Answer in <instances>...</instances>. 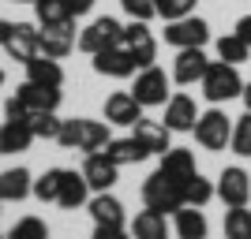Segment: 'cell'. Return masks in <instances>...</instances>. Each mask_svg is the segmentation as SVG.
<instances>
[{"instance_id": "cell-1", "label": "cell", "mask_w": 251, "mask_h": 239, "mask_svg": "<svg viewBox=\"0 0 251 239\" xmlns=\"http://www.w3.org/2000/svg\"><path fill=\"white\" fill-rule=\"evenodd\" d=\"M109 124H101V120H83V116H75V120H64L60 135H56V142L64 146V150H83V153H98V150H105V142H109Z\"/></svg>"}, {"instance_id": "cell-2", "label": "cell", "mask_w": 251, "mask_h": 239, "mask_svg": "<svg viewBox=\"0 0 251 239\" xmlns=\"http://www.w3.org/2000/svg\"><path fill=\"white\" fill-rule=\"evenodd\" d=\"M199 86H202V97L210 105H225V101L244 94V79L236 71V64H225V60H210V67H206Z\"/></svg>"}, {"instance_id": "cell-3", "label": "cell", "mask_w": 251, "mask_h": 239, "mask_svg": "<svg viewBox=\"0 0 251 239\" xmlns=\"http://www.w3.org/2000/svg\"><path fill=\"white\" fill-rule=\"evenodd\" d=\"M143 206L157 209V213H165V217H173V213L184 206V183H176L173 176H165L161 168L150 172V176L143 179Z\"/></svg>"}, {"instance_id": "cell-4", "label": "cell", "mask_w": 251, "mask_h": 239, "mask_svg": "<svg viewBox=\"0 0 251 239\" xmlns=\"http://www.w3.org/2000/svg\"><path fill=\"white\" fill-rule=\"evenodd\" d=\"M131 97H135L143 109H154V105H165L173 97V75H165V67H143L135 75V86H131Z\"/></svg>"}, {"instance_id": "cell-5", "label": "cell", "mask_w": 251, "mask_h": 239, "mask_svg": "<svg viewBox=\"0 0 251 239\" xmlns=\"http://www.w3.org/2000/svg\"><path fill=\"white\" fill-rule=\"evenodd\" d=\"M229 138H232V120L221 112L218 105L206 109V112H199V120H195V142L202 150H210V153L229 150Z\"/></svg>"}, {"instance_id": "cell-6", "label": "cell", "mask_w": 251, "mask_h": 239, "mask_svg": "<svg viewBox=\"0 0 251 239\" xmlns=\"http://www.w3.org/2000/svg\"><path fill=\"white\" fill-rule=\"evenodd\" d=\"M120 42H124V26H120L113 15H98V19L79 34V42H75V45H79L86 56H98V52L113 49V45H120Z\"/></svg>"}, {"instance_id": "cell-7", "label": "cell", "mask_w": 251, "mask_h": 239, "mask_svg": "<svg viewBox=\"0 0 251 239\" xmlns=\"http://www.w3.org/2000/svg\"><path fill=\"white\" fill-rule=\"evenodd\" d=\"M0 49L19 64L34 60L38 56V30L30 22H0Z\"/></svg>"}, {"instance_id": "cell-8", "label": "cell", "mask_w": 251, "mask_h": 239, "mask_svg": "<svg viewBox=\"0 0 251 239\" xmlns=\"http://www.w3.org/2000/svg\"><path fill=\"white\" fill-rule=\"evenodd\" d=\"M210 42V22L199 19V15H184V19L165 22V45L173 49H202Z\"/></svg>"}, {"instance_id": "cell-9", "label": "cell", "mask_w": 251, "mask_h": 239, "mask_svg": "<svg viewBox=\"0 0 251 239\" xmlns=\"http://www.w3.org/2000/svg\"><path fill=\"white\" fill-rule=\"evenodd\" d=\"M214 198L225 202V209H240L251 202V176L244 172L240 165H229L214 183Z\"/></svg>"}, {"instance_id": "cell-10", "label": "cell", "mask_w": 251, "mask_h": 239, "mask_svg": "<svg viewBox=\"0 0 251 239\" xmlns=\"http://www.w3.org/2000/svg\"><path fill=\"white\" fill-rule=\"evenodd\" d=\"M124 45L131 56H135V64H139V71L143 67H150V64H157V38L150 34V26L147 22H139V19H131L124 26Z\"/></svg>"}, {"instance_id": "cell-11", "label": "cell", "mask_w": 251, "mask_h": 239, "mask_svg": "<svg viewBox=\"0 0 251 239\" xmlns=\"http://www.w3.org/2000/svg\"><path fill=\"white\" fill-rule=\"evenodd\" d=\"M15 101H23V109L26 112H56L60 109V90L56 86H38V83H26L23 79L19 86H15Z\"/></svg>"}, {"instance_id": "cell-12", "label": "cell", "mask_w": 251, "mask_h": 239, "mask_svg": "<svg viewBox=\"0 0 251 239\" xmlns=\"http://www.w3.org/2000/svg\"><path fill=\"white\" fill-rule=\"evenodd\" d=\"M195 120H199V105L191 94H173L165 101V116H161V124L176 135V131H195Z\"/></svg>"}, {"instance_id": "cell-13", "label": "cell", "mask_w": 251, "mask_h": 239, "mask_svg": "<svg viewBox=\"0 0 251 239\" xmlns=\"http://www.w3.org/2000/svg\"><path fill=\"white\" fill-rule=\"evenodd\" d=\"M139 120H143V105L127 94V90H116V94L105 97V124H113V127H135Z\"/></svg>"}, {"instance_id": "cell-14", "label": "cell", "mask_w": 251, "mask_h": 239, "mask_svg": "<svg viewBox=\"0 0 251 239\" xmlns=\"http://www.w3.org/2000/svg\"><path fill=\"white\" fill-rule=\"evenodd\" d=\"M90 64H94V71H98V75H109V79H131V75L139 71L135 56H131L124 45H113V49L98 52Z\"/></svg>"}, {"instance_id": "cell-15", "label": "cell", "mask_w": 251, "mask_h": 239, "mask_svg": "<svg viewBox=\"0 0 251 239\" xmlns=\"http://www.w3.org/2000/svg\"><path fill=\"white\" fill-rule=\"evenodd\" d=\"M83 176H86V183H90V191H94V195H101V191H113V183L120 179V165H113V161L98 150V153H86Z\"/></svg>"}, {"instance_id": "cell-16", "label": "cell", "mask_w": 251, "mask_h": 239, "mask_svg": "<svg viewBox=\"0 0 251 239\" xmlns=\"http://www.w3.org/2000/svg\"><path fill=\"white\" fill-rule=\"evenodd\" d=\"M206 67H210V60H206V52H202V49H180L176 60H173V83L195 86V83H202Z\"/></svg>"}, {"instance_id": "cell-17", "label": "cell", "mask_w": 251, "mask_h": 239, "mask_svg": "<svg viewBox=\"0 0 251 239\" xmlns=\"http://www.w3.org/2000/svg\"><path fill=\"white\" fill-rule=\"evenodd\" d=\"M72 26H38V52H42V56H52V60H64V56L75 49V30Z\"/></svg>"}, {"instance_id": "cell-18", "label": "cell", "mask_w": 251, "mask_h": 239, "mask_svg": "<svg viewBox=\"0 0 251 239\" xmlns=\"http://www.w3.org/2000/svg\"><path fill=\"white\" fill-rule=\"evenodd\" d=\"M86 209H90L94 224H109V228H124V224H127L124 202H120L116 195H109V191H101V195H90Z\"/></svg>"}, {"instance_id": "cell-19", "label": "cell", "mask_w": 251, "mask_h": 239, "mask_svg": "<svg viewBox=\"0 0 251 239\" xmlns=\"http://www.w3.org/2000/svg\"><path fill=\"white\" fill-rule=\"evenodd\" d=\"M173 236L176 239H206L210 236V220L199 206H180L173 213Z\"/></svg>"}, {"instance_id": "cell-20", "label": "cell", "mask_w": 251, "mask_h": 239, "mask_svg": "<svg viewBox=\"0 0 251 239\" xmlns=\"http://www.w3.org/2000/svg\"><path fill=\"white\" fill-rule=\"evenodd\" d=\"M90 183H86L83 172H75V168H64V179H60V195H56V206L60 209H79L90 202Z\"/></svg>"}, {"instance_id": "cell-21", "label": "cell", "mask_w": 251, "mask_h": 239, "mask_svg": "<svg viewBox=\"0 0 251 239\" xmlns=\"http://www.w3.org/2000/svg\"><path fill=\"white\" fill-rule=\"evenodd\" d=\"M131 138H139V142L147 146V153H150V157H154V153L161 157L169 146H173V142H169V138H173V131H169L161 120H147V116H143V120L131 127Z\"/></svg>"}, {"instance_id": "cell-22", "label": "cell", "mask_w": 251, "mask_h": 239, "mask_svg": "<svg viewBox=\"0 0 251 239\" xmlns=\"http://www.w3.org/2000/svg\"><path fill=\"white\" fill-rule=\"evenodd\" d=\"M30 142H34L30 120H4V124H0V153L4 157L30 150Z\"/></svg>"}, {"instance_id": "cell-23", "label": "cell", "mask_w": 251, "mask_h": 239, "mask_svg": "<svg viewBox=\"0 0 251 239\" xmlns=\"http://www.w3.org/2000/svg\"><path fill=\"white\" fill-rule=\"evenodd\" d=\"M131 239H169L173 236V224H169L165 213H157V209H143V213H135V220H131Z\"/></svg>"}, {"instance_id": "cell-24", "label": "cell", "mask_w": 251, "mask_h": 239, "mask_svg": "<svg viewBox=\"0 0 251 239\" xmlns=\"http://www.w3.org/2000/svg\"><path fill=\"white\" fill-rule=\"evenodd\" d=\"M101 153L109 157L113 165H120V168H124V165H139V161H147V157H150L147 146L139 142V138H131V135H127V138H109Z\"/></svg>"}, {"instance_id": "cell-25", "label": "cell", "mask_w": 251, "mask_h": 239, "mask_svg": "<svg viewBox=\"0 0 251 239\" xmlns=\"http://www.w3.org/2000/svg\"><path fill=\"white\" fill-rule=\"evenodd\" d=\"M157 168H161L165 176H173L176 183H184L188 176L199 172V168H195V153H191V150H180V146H169L165 153H161V165Z\"/></svg>"}, {"instance_id": "cell-26", "label": "cell", "mask_w": 251, "mask_h": 239, "mask_svg": "<svg viewBox=\"0 0 251 239\" xmlns=\"http://www.w3.org/2000/svg\"><path fill=\"white\" fill-rule=\"evenodd\" d=\"M26 83H38V86H56L60 90L64 86V67L52 56H34V60H26Z\"/></svg>"}, {"instance_id": "cell-27", "label": "cell", "mask_w": 251, "mask_h": 239, "mask_svg": "<svg viewBox=\"0 0 251 239\" xmlns=\"http://www.w3.org/2000/svg\"><path fill=\"white\" fill-rule=\"evenodd\" d=\"M34 191V176L26 168H8L0 172V202H23Z\"/></svg>"}, {"instance_id": "cell-28", "label": "cell", "mask_w": 251, "mask_h": 239, "mask_svg": "<svg viewBox=\"0 0 251 239\" xmlns=\"http://www.w3.org/2000/svg\"><path fill=\"white\" fill-rule=\"evenodd\" d=\"M34 11H38V26H72L75 22L64 0H34Z\"/></svg>"}, {"instance_id": "cell-29", "label": "cell", "mask_w": 251, "mask_h": 239, "mask_svg": "<svg viewBox=\"0 0 251 239\" xmlns=\"http://www.w3.org/2000/svg\"><path fill=\"white\" fill-rule=\"evenodd\" d=\"M214 49H218V60L236 64V67H240V64L251 56V45L244 42V38H240L236 30H232V34H225V38H218V45H214Z\"/></svg>"}, {"instance_id": "cell-30", "label": "cell", "mask_w": 251, "mask_h": 239, "mask_svg": "<svg viewBox=\"0 0 251 239\" xmlns=\"http://www.w3.org/2000/svg\"><path fill=\"white\" fill-rule=\"evenodd\" d=\"M210 198H214V183H210L202 172H195V176L184 179V206H206Z\"/></svg>"}, {"instance_id": "cell-31", "label": "cell", "mask_w": 251, "mask_h": 239, "mask_svg": "<svg viewBox=\"0 0 251 239\" xmlns=\"http://www.w3.org/2000/svg\"><path fill=\"white\" fill-rule=\"evenodd\" d=\"M229 150L244 161H251V112H244L240 120H232V138H229Z\"/></svg>"}, {"instance_id": "cell-32", "label": "cell", "mask_w": 251, "mask_h": 239, "mask_svg": "<svg viewBox=\"0 0 251 239\" xmlns=\"http://www.w3.org/2000/svg\"><path fill=\"white\" fill-rule=\"evenodd\" d=\"M221 228H225V239H251V209L248 206L229 209Z\"/></svg>"}, {"instance_id": "cell-33", "label": "cell", "mask_w": 251, "mask_h": 239, "mask_svg": "<svg viewBox=\"0 0 251 239\" xmlns=\"http://www.w3.org/2000/svg\"><path fill=\"white\" fill-rule=\"evenodd\" d=\"M8 239H49V224L42 217H19L11 224Z\"/></svg>"}, {"instance_id": "cell-34", "label": "cell", "mask_w": 251, "mask_h": 239, "mask_svg": "<svg viewBox=\"0 0 251 239\" xmlns=\"http://www.w3.org/2000/svg\"><path fill=\"white\" fill-rule=\"evenodd\" d=\"M60 179H64V168H49L42 179H34V198H42V202H56V195H60Z\"/></svg>"}, {"instance_id": "cell-35", "label": "cell", "mask_w": 251, "mask_h": 239, "mask_svg": "<svg viewBox=\"0 0 251 239\" xmlns=\"http://www.w3.org/2000/svg\"><path fill=\"white\" fill-rule=\"evenodd\" d=\"M195 4L199 0H154V11H157V19H184V15H195Z\"/></svg>"}, {"instance_id": "cell-36", "label": "cell", "mask_w": 251, "mask_h": 239, "mask_svg": "<svg viewBox=\"0 0 251 239\" xmlns=\"http://www.w3.org/2000/svg\"><path fill=\"white\" fill-rule=\"evenodd\" d=\"M60 127H64V120H60L56 112H34V116H30L34 138H56V135H60Z\"/></svg>"}, {"instance_id": "cell-37", "label": "cell", "mask_w": 251, "mask_h": 239, "mask_svg": "<svg viewBox=\"0 0 251 239\" xmlns=\"http://www.w3.org/2000/svg\"><path fill=\"white\" fill-rule=\"evenodd\" d=\"M120 8L127 11V19H139V22H150V19H157L154 0H120Z\"/></svg>"}, {"instance_id": "cell-38", "label": "cell", "mask_w": 251, "mask_h": 239, "mask_svg": "<svg viewBox=\"0 0 251 239\" xmlns=\"http://www.w3.org/2000/svg\"><path fill=\"white\" fill-rule=\"evenodd\" d=\"M90 239H131V232L109 228V224H94V236H90Z\"/></svg>"}, {"instance_id": "cell-39", "label": "cell", "mask_w": 251, "mask_h": 239, "mask_svg": "<svg viewBox=\"0 0 251 239\" xmlns=\"http://www.w3.org/2000/svg\"><path fill=\"white\" fill-rule=\"evenodd\" d=\"M4 116H8V120H30V112H26V109H23V101H15V97H8Z\"/></svg>"}, {"instance_id": "cell-40", "label": "cell", "mask_w": 251, "mask_h": 239, "mask_svg": "<svg viewBox=\"0 0 251 239\" xmlns=\"http://www.w3.org/2000/svg\"><path fill=\"white\" fill-rule=\"evenodd\" d=\"M64 4H68V11H72L75 19H79V15H86V11L94 8V0H64Z\"/></svg>"}, {"instance_id": "cell-41", "label": "cell", "mask_w": 251, "mask_h": 239, "mask_svg": "<svg viewBox=\"0 0 251 239\" xmlns=\"http://www.w3.org/2000/svg\"><path fill=\"white\" fill-rule=\"evenodd\" d=\"M236 34L251 45V15H240V19H236Z\"/></svg>"}, {"instance_id": "cell-42", "label": "cell", "mask_w": 251, "mask_h": 239, "mask_svg": "<svg viewBox=\"0 0 251 239\" xmlns=\"http://www.w3.org/2000/svg\"><path fill=\"white\" fill-rule=\"evenodd\" d=\"M240 97H244V109L251 112V83H244V94H240Z\"/></svg>"}, {"instance_id": "cell-43", "label": "cell", "mask_w": 251, "mask_h": 239, "mask_svg": "<svg viewBox=\"0 0 251 239\" xmlns=\"http://www.w3.org/2000/svg\"><path fill=\"white\" fill-rule=\"evenodd\" d=\"M4 83H8V75H4V67H0V90H4Z\"/></svg>"}, {"instance_id": "cell-44", "label": "cell", "mask_w": 251, "mask_h": 239, "mask_svg": "<svg viewBox=\"0 0 251 239\" xmlns=\"http://www.w3.org/2000/svg\"><path fill=\"white\" fill-rule=\"evenodd\" d=\"M15 4H34V0H15Z\"/></svg>"}, {"instance_id": "cell-45", "label": "cell", "mask_w": 251, "mask_h": 239, "mask_svg": "<svg viewBox=\"0 0 251 239\" xmlns=\"http://www.w3.org/2000/svg\"><path fill=\"white\" fill-rule=\"evenodd\" d=\"M0 239H8V236H0Z\"/></svg>"}]
</instances>
